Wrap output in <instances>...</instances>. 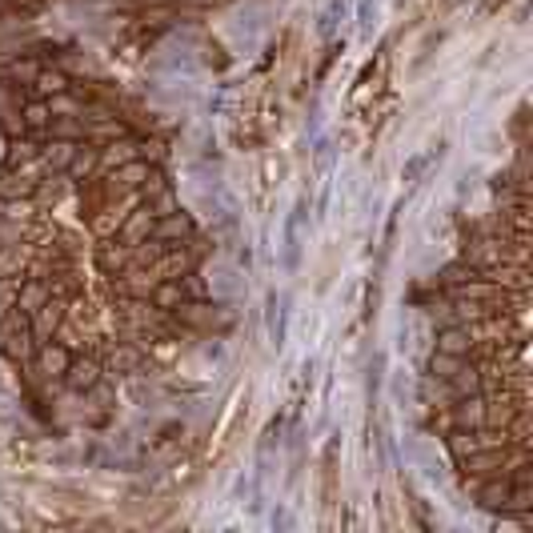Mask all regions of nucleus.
I'll use <instances>...</instances> for the list:
<instances>
[{"label": "nucleus", "mask_w": 533, "mask_h": 533, "mask_svg": "<svg viewBox=\"0 0 533 533\" xmlns=\"http://www.w3.org/2000/svg\"><path fill=\"white\" fill-rule=\"evenodd\" d=\"M201 241L153 145L112 105L33 100L0 153V333L33 381L97 393L185 341Z\"/></svg>", "instance_id": "1"}, {"label": "nucleus", "mask_w": 533, "mask_h": 533, "mask_svg": "<svg viewBox=\"0 0 533 533\" xmlns=\"http://www.w3.org/2000/svg\"><path fill=\"white\" fill-rule=\"evenodd\" d=\"M529 189L526 165L498 209L445 269L429 365L433 417L473 498L526 521L533 509L529 425Z\"/></svg>", "instance_id": "2"}]
</instances>
